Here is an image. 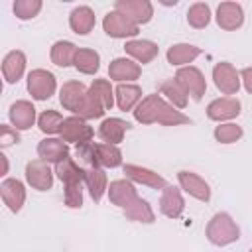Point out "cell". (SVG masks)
<instances>
[{
  "label": "cell",
  "mask_w": 252,
  "mask_h": 252,
  "mask_svg": "<svg viewBox=\"0 0 252 252\" xmlns=\"http://www.w3.org/2000/svg\"><path fill=\"white\" fill-rule=\"evenodd\" d=\"M57 89L55 75L47 69H33L28 73V91L35 100H47Z\"/></svg>",
  "instance_id": "4"
},
{
  "label": "cell",
  "mask_w": 252,
  "mask_h": 252,
  "mask_svg": "<svg viewBox=\"0 0 252 252\" xmlns=\"http://www.w3.org/2000/svg\"><path fill=\"white\" fill-rule=\"evenodd\" d=\"M26 71V55L20 49H14L10 53H6V57L2 59V75L6 79V83H18L22 79Z\"/></svg>",
  "instance_id": "23"
},
{
  "label": "cell",
  "mask_w": 252,
  "mask_h": 252,
  "mask_svg": "<svg viewBox=\"0 0 252 252\" xmlns=\"http://www.w3.org/2000/svg\"><path fill=\"white\" fill-rule=\"evenodd\" d=\"M134 118L140 124H163V126H179L189 124V116H185L181 110H177L173 104H169L161 94H148L140 100V104L134 108Z\"/></svg>",
  "instance_id": "1"
},
{
  "label": "cell",
  "mask_w": 252,
  "mask_h": 252,
  "mask_svg": "<svg viewBox=\"0 0 252 252\" xmlns=\"http://www.w3.org/2000/svg\"><path fill=\"white\" fill-rule=\"evenodd\" d=\"M61 140L67 142V144H85V142H91L93 136H94V130L87 124V120L79 118V116H69L63 120L61 124Z\"/></svg>",
  "instance_id": "7"
},
{
  "label": "cell",
  "mask_w": 252,
  "mask_h": 252,
  "mask_svg": "<svg viewBox=\"0 0 252 252\" xmlns=\"http://www.w3.org/2000/svg\"><path fill=\"white\" fill-rule=\"evenodd\" d=\"M69 26L75 33L87 35L94 28V12L89 6H77L69 16Z\"/></svg>",
  "instance_id": "29"
},
{
  "label": "cell",
  "mask_w": 252,
  "mask_h": 252,
  "mask_svg": "<svg viewBox=\"0 0 252 252\" xmlns=\"http://www.w3.org/2000/svg\"><path fill=\"white\" fill-rule=\"evenodd\" d=\"M37 156L47 163H59L69 156V146L61 138H43L37 144Z\"/></svg>",
  "instance_id": "19"
},
{
  "label": "cell",
  "mask_w": 252,
  "mask_h": 252,
  "mask_svg": "<svg viewBox=\"0 0 252 252\" xmlns=\"http://www.w3.org/2000/svg\"><path fill=\"white\" fill-rule=\"evenodd\" d=\"M41 0H16L14 2V14L18 20H32L41 10Z\"/></svg>",
  "instance_id": "37"
},
{
  "label": "cell",
  "mask_w": 252,
  "mask_h": 252,
  "mask_svg": "<svg viewBox=\"0 0 252 252\" xmlns=\"http://www.w3.org/2000/svg\"><path fill=\"white\" fill-rule=\"evenodd\" d=\"M75 154L83 163L91 167L102 169V167H118L122 163V152L118 150V146H112V144H94L91 140V142L79 144L75 148Z\"/></svg>",
  "instance_id": "2"
},
{
  "label": "cell",
  "mask_w": 252,
  "mask_h": 252,
  "mask_svg": "<svg viewBox=\"0 0 252 252\" xmlns=\"http://www.w3.org/2000/svg\"><path fill=\"white\" fill-rule=\"evenodd\" d=\"M240 81H242L244 89H246V91L252 94V67L242 69V73H240Z\"/></svg>",
  "instance_id": "41"
},
{
  "label": "cell",
  "mask_w": 252,
  "mask_h": 252,
  "mask_svg": "<svg viewBox=\"0 0 252 252\" xmlns=\"http://www.w3.org/2000/svg\"><path fill=\"white\" fill-rule=\"evenodd\" d=\"M124 49L138 63H150L154 57H158V51H159L158 43H154L150 39H128Z\"/></svg>",
  "instance_id": "25"
},
{
  "label": "cell",
  "mask_w": 252,
  "mask_h": 252,
  "mask_svg": "<svg viewBox=\"0 0 252 252\" xmlns=\"http://www.w3.org/2000/svg\"><path fill=\"white\" fill-rule=\"evenodd\" d=\"M91 91L98 96V100L104 104L106 110L112 108V104H114V91L110 87V81H106V79H94L93 85H91Z\"/></svg>",
  "instance_id": "38"
},
{
  "label": "cell",
  "mask_w": 252,
  "mask_h": 252,
  "mask_svg": "<svg viewBox=\"0 0 252 252\" xmlns=\"http://www.w3.org/2000/svg\"><path fill=\"white\" fill-rule=\"evenodd\" d=\"M114 96H116V104L120 110H132L142 100V89L132 83H120L114 89Z\"/></svg>",
  "instance_id": "27"
},
{
  "label": "cell",
  "mask_w": 252,
  "mask_h": 252,
  "mask_svg": "<svg viewBox=\"0 0 252 252\" xmlns=\"http://www.w3.org/2000/svg\"><path fill=\"white\" fill-rule=\"evenodd\" d=\"M124 173H126V179H130L132 183H142V185H148L152 189H161V191L167 187V181L161 175H158L156 171L148 167L136 165V163H126Z\"/></svg>",
  "instance_id": "14"
},
{
  "label": "cell",
  "mask_w": 252,
  "mask_h": 252,
  "mask_svg": "<svg viewBox=\"0 0 252 252\" xmlns=\"http://www.w3.org/2000/svg\"><path fill=\"white\" fill-rule=\"evenodd\" d=\"M242 138V128L234 122H226V124H219L215 128V140L220 144H234L236 140Z\"/></svg>",
  "instance_id": "36"
},
{
  "label": "cell",
  "mask_w": 252,
  "mask_h": 252,
  "mask_svg": "<svg viewBox=\"0 0 252 252\" xmlns=\"http://www.w3.org/2000/svg\"><path fill=\"white\" fill-rule=\"evenodd\" d=\"M102 28L106 32V35L116 37V39H124V37H134L140 32V26L134 24L130 18H126L122 12L112 10L104 16L102 20Z\"/></svg>",
  "instance_id": "5"
},
{
  "label": "cell",
  "mask_w": 252,
  "mask_h": 252,
  "mask_svg": "<svg viewBox=\"0 0 252 252\" xmlns=\"http://www.w3.org/2000/svg\"><path fill=\"white\" fill-rule=\"evenodd\" d=\"M213 81L222 94H236L240 89V73L228 61H220L213 67Z\"/></svg>",
  "instance_id": "8"
},
{
  "label": "cell",
  "mask_w": 252,
  "mask_h": 252,
  "mask_svg": "<svg viewBox=\"0 0 252 252\" xmlns=\"http://www.w3.org/2000/svg\"><path fill=\"white\" fill-rule=\"evenodd\" d=\"M0 159H2V175H6L8 173V158L6 156H0Z\"/></svg>",
  "instance_id": "42"
},
{
  "label": "cell",
  "mask_w": 252,
  "mask_h": 252,
  "mask_svg": "<svg viewBox=\"0 0 252 252\" xmlns=\"http://www.w3.org/2000/svg\"><path fill=\"white\" fill-rule=\"evenodd\" d=\"M20 142V134L14 126H8V124H2L0 128V146L2 148H8L12 144H18Z\"/></svg>",
  "instance_id": "40"
},
{
  "label": "cell",
  "mask_w": 252,
  "mask_h": 252,
  "mask_svg": "<svg viewBox=\"0 0 252 252\" xmlns=\"http://www.w3.org/2000/svg\"><path fill=\"white\" fill-rule=\"evenodd\" d=\"M130 128V124L122 118H116V116H110V118H104L98 126V136L102 138L104 144H112V146H118L122 140H124V134L126 130Z\"/></svg>",
  "instance_id": "22"
},
{
  "label": "cell",
  "mask_w": 252,
  "mask_h": 252,
  "mask_svg": "<svg viewBox=\"0 0 252 252\" xmlns=\"http://www.w3.org/2000/svg\"><path fill=\"white\" fill-rule=\"evenodd\" d=\"M65 205L71 207V209H79L83 205V191H81V185H67L65 187Z\"/></svg>",
  "instance_id": "39"
},
{
  "label": "cell",
  "mask_w": 252,
  "mask_h": 252,
  "mask_svg": "<svg viewBox=\"0 0 252 252\" xmlns=\"http://www.w3.org/2000/svg\"><path fill=\"white\" fill-rule=\"evenodd\" d=\"M114 10L122 12L134 24H148L154 16V6L148 0H116Z\"/></svg>",
  "instance_id": "11"
},
{
  "label": "cell",
  "mask_w": 252,
  "mask_h": 252,
  "mask_svg": "<svg viewBox=\"0 0 252 252\" xmlns=\"http://www.w3.org/2000/svg\"><path fill=\"white\" fill-rule=\"evenodd\" d=\"M108 199L112 205L126 209L134 199H138V193L130 179H114L108 185Z\"/></svg>",
  "instance_id": "20"
},
{
  "label": "cell",
  "mask_w": 252,
  "mask_h": 252,
  "mask_svg": "<svg viewBox=\"0 0 252 252\" xmlns=\"http://www.w3.org/2000/svg\"><path fill=\"white\" fill-rule=\"evenodd\" d=\"M240 100L234 96H222V98H215L209 102L207 106V116L215 122H224V120H232L240 114Z\"/></svg>",
  "instance_id": "12"
},
{
  "label": "cell",
  "mask_w": 252,
  "mask_h": 252,
  "mask_svg": "<svg viewBox=\"0 0 252 252\" xmlns=\"http://www.w3.org/2000/svg\"><path fill=\"white\" fill-rule=\"evenodd\" d=\"M187 22H189V26H193L197 30L207 28L209 22H211V8H209V4H205V2L191 4L189 10H187Z\"/></svg>",
  "instance_id": "34"
},
{
  "label": "cell",
  "mask_w": 252,
  "mask_h": 252,
  "mask_svg": "<svg viewBox=\"0 0 252 252\" xmlns=\"http://www.w3.org/2000/svg\"><path fill=\"white\" fill-rule=\"evenodd\" d=\"M26 181L33 189H37V191L51 189V185H53V171H51L49 163L43 161V159L28 161V165H26Z\"/></svg>",
  "instance_id": "10"
},
{
  "label": "cell",
  "mask_w": 252,
  "mask_h": 252,
  "mask_svg": "<svg viewBox=\"0 0 252 252\" xmlns=\"http://www.w3.org/2000/svg\"><path fill=\"white\" fill-rule=\"evenodd\" d=\"M248 252H252V248H250V250H248Z\"/></svg>",
  "instance_id": "43"
},
{
  "label": "cell",
  "mask_w": 252,
  "mask_h": 252,
  "mask_svg": "<svg viewBox=\"0 0 252 252\" xmlns=\"http://www.w3.org/2000/svg\"><path fill=\"white\" fill-rule=\"evenodd\" d=\"M87 89L81 81H67L63 83L61 91H59V102L65 110H71L75 116H79L83 104H85V98H87Z\"/></svg>",
  "instance_id": "9"
},
{
  "label": "cell",
  "mask_w": 252,
  "mask_h": 252,
  "mask_svg": "<svg viewBox=\"0 0 252 252\" xmlns=\"http://www.w3.org/2000/svg\"><path fill=\"white\" fill-rule=\"evenodd\" d=\"M85 183H87V189L94 203H98L102 199V195L108 191V179L100 167H89L85 171Z\"/></svg>",
  "instance_id": "28"
},
{
  "label": "cell",
  "mask_w": 252,
  "mask_h": 252,
  "mask_svg": "<svg viewBox=\"0 0 252 252\" xmlns=\"http://www.w3.org/2000/svg\"><path fill=\"white\" fill-rule=\"evenodd\" d=\"M51 61L57 65V67H69L73 65L75 61V55H77V47L75 43L71 41H55L51 45Z\"/></svg>",
  "instance_id": "32"
},
{
  "label": "cell",
  "mask_w": 252,
  "mask_h": 252,
  "mask_svg": "<svg viewBox=\"0 0 252 252\" xmlns=\"http://www.w3.org/2000/svg\"><path fill=\"white\" fill-rule=\"evenodd\" d=\"M177 181H179L181 189H183L185 193H189L191 197H195V199H199V201H205V203L211 199V187H209V183H207L201 175L183 169V171L177 173Z\"/></svg>",
  "instance_id": "13"
},
{
  "label": "cell",
  "mask_w": 252,
  "mask_h": 252,
  "mask_svg": "<svg viewBox=\"0 0 252 252\" xmlns=\"http://www.w3.org/2000/svg\"><path fill=\"white\" fill-rule=\"evenodd\" d=\"M124 215H126L128 220L144 222V224H152V222L156 220V213H154L152 205H150L146 199H142V197L134 199V201L124 209Z\"/></svg>",
  "instance_id": "30"
},
{
  "label": "cell",
  "mask_w": 252,
  "mask_h": 252,
  "mask_svg": "<svg viewBox=\"0 0 252 252\" xmlns=\"http://www.w3.org/2000/svg\"><path fill=\"white\" fill-rule=\"evenodd\" d=\"M142 69L136 61L132 59H126V57H116L110 61L108 65V77L116 83H130V81H136L140 77Z\"/></svg>",
  "instance_id": "17"
},
{
  "label": "cell",
  "mask_w": 252,
  "mask_h": 252,
  "mask_svg": "<svg viewBox=\"0 0 252 252\" xmlns=\"http://www.w3.org/2000/svg\"><path fill=\"white\" fill-rule=\"evenodd\" d=\"M183 209H185V201H183L181 191L177 187H173V185H167L161 191V197H159L161 215H165L167 219H177V217H181Z\"/></svg>",
  "instance_id": "21"
},
{
  "label": "cell",
  "mask_w": 252,
  "mask_h": 252,
  "mask_svg": "<svg viewBox=\"0 0 252 252\" xmlns=\"http://www.w3.org/2000/svg\"><path fill=\"white\" fill-rule=\"evenodd\" d=\"M201 55V47L191 45V43H175L167 49L165 57L171 65L175 67H187L189 63H193L197 57Z\"/></svg>",
  "instance_id": "26"
},
{
  "label": "cell",
  "mask_w": 252,
  "mask_h": 252,
  "mask_svg": "<svg viewBox=\"0 0 252 252\" xmlns=\"http://www.w3.org/2000/svg\"><path fill=\"white\" fill-rule=\"evenodd\" d=\"M8 118L16 130H28L35 122V106L30 100H16L8 110Z\"/></svg>",
  "instance_id": "18"
},
{
  "label": "cell",
  "mask_w": 252,
  "mask_h": 252,
  "mask_svg": "<svg viewBox=\"0 0 252 252\" xmlns=\"http://www.w3.org/2000/svg\"><path fill=\"white\" fill-rule=\"evenodd\" d=\"M207 238L215 246H228L240 238V228L228 213H217L207 224Z\"/></svg>",
  "instance_id": "3"
},
{
  "label": "cell",
  "mask_w": 252,
  "mask_h": 252,
  "mask_svg": "<svg viewBox=\"0 0 252 252\" xmlns=\"http://www.w3.org/2000/svg\"><path fill=\"white\" fill-rule=\"evenodd\" d=\"M0 195L12 213H18L26 203V187L20 179H4L0 183Z\"/></svg>",
  "instance_id": "16"
},
{
  "label": "cell",
  "mask_w": 252,
  "mask_h": 252,
  "mask_svg": "<svg viewBox=\"0 0 252 252\" xmlns=\"http://www.w3.org/2000/svg\"><path fill=\"white\" fill-rule=\"evenodd\" d=\"M85 171L83 167H79V163L73 158H65L59 163H55V175L63 181V185H81V181H85Z\"/></svg>",
  "instance_id": "24"
},
{
  "label": "cell",
  "mask_w": 252,
  "mask_h": 252,
  "mask_svg": "<svg viewBox=\"0 0 252 252\" xmlns=\"http://www.w3.org/2000/svg\"><path fill=\"white\" fill-rule=\"evenodd\" d=\"M63 116L57 110H43L37 118V126L43 134H59L61 132V124H63Z\"/></svg>",
  "instance_id": "35"
},
{
  "label": "cell",
  "mask_w": 252,
  "mask_h": 252,
  "mask_svg": "<svg viewBox=\"0 0 252 252\" xmlns=\"http://www.w3.org/2000/svg\"><path fill=\"white\" fill-rule=\"evenodd\" d=\"M217 24L226 32L238 30L244 24L242 6L236 4V2H220L219 8H217Z\"/></svg>",
  "instance_id": "15"
},
{
  "label": "cell",
  "mask_w": 252,
  "mask_h": 252,
  "mask_svg": "<svg viewBox=\"0 0 252 252\" xmlns=\"http://www.w3.org/2000/svg\"><path fill=\"white\" fill-rule=\"evenodd\" d=\"M159 91H161V94L167 96V100H169L175 108H185L187 102H189V94H187V91H185L175 79H167V81H163L161 87H159Z\"/></svg>",
  "instance_id": "33"
},
{
  "label": "cell",
  "mask_w": 252,
  "mask_h": 252,
  "mask_svg": "<svg viewBox=\"0 0 252 252\" xmlns=\"http://www.w3.org/2000/svg\"><path fill=\"white\" fill-rule=\"evenodd\" d=\"M73 65L77 71H81L85 75H94L100 67V55L94 49H77Z\"/></svg>",
  "instance_id": "31"
},
{
  "label": "cell",
  "mask_w": 252,
  "mask_h": 252,
  "mask_svg": "<svg viewBox=\"0 0 252 252\" xmlns=\"http://www.w3.org/2000/svg\"><path fill=\"white\" fill-rule=\"evenodd\" d=\"M175 81L187 91V94L193 98V100H201L205 91H207V81H205V75L201 73V69L193 67V65H187V67H179L177 73H175Z\"/></svg>",
  "instance_id": "6"
}]
</instances>
